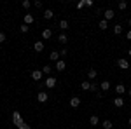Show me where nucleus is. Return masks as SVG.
I'll return each instance as SVG.
<instances>
[{
	"instance_id": "393cba45",
	"label": "nucleus",
	"mask_w": 131,
	"mask_h": 129,
	"mask_svg": "<svg viewBox=\"0 0 131 129\" xmlns=\"http://www.w3.org/2000/svg\"><path fill=\"white\" fill-rule=\"evenodd\" d=\"M51 72H52V68H51L49 65H46V66H44V68H42V73H46V75H49Z\"/></svg>"
},
{
	"instance_id": "20e7f679",
	"label": "nucleus",
	"mask_w": 131,
	"mask_h": 129,
	"mask_svg": "<svg viewBox=\"0 0 131 129\" xmlns=\"http://www.w3.org/2000/svg\"><path fill=\"white\" fill-rule=\"evenodd\" d=\"M42 75H44L42 70H33V72H31V79L35 80V82H39V80L42 79Z\"/></svg>"
},
{
	"instance_id": "9d476101",
	"label": "nucleus",
	"mask_w": 131,
	"mask_h": 129,
	"mask_svg": "<svg viewBox=\"0 0 131 129\" xmlns=\"http://www.w3.org/2000/svg\"><path fill=\"white\" fill-rule=\"evenodd\" d=\"M33 49H35V52H42L44 51V42H35L33 44Z\"/></svg>"
},
{
	"instance_id": "58836bf2",
	"label": "nucleus",
	"mask_w": 131,
	"mask_h": 129,
	"mask_svg": "<svg viewBox=\"0 0 131 129\" xmlns=\"http://www.w3.org/2000/svg\"><path fill=\"white\" fill-rule=\"evenodd\" d=\"M129 126H131V117H129Z\"/></svg>"
},
{
	"instance_id": "2eb2a0df",
	"label": "nucleus",
	"mask_w": 131,
	"mask_h": 129,
	"mask_svg": "<svg viewBox=\"0 0 131 129\" xmlns=\"http://www.w3.org/2000/svg\"><path fill=\"white\" fill-rule=\"evenodd\" d=\"M65 66H67V65H65V61H63V60L56 61V70H58V72H63V70H65Z\"/></svg>"
},
{
	"instance_id": "0eeeda50",
	"label": "nucleus",
	"mask_w": 131,
	"mask_h": 129,
	"mask_svg": "<svg viewBox=\"0 0 131 129\" xmlns=\"http://www.w3.org/2000/svg\"><path fill=\"white\" fill-rule=\"evenodd\" d=\"M47 98H49V96H47V92H46V91H40V92L37 94V99H39V103H46V101H47Z\"/></svg>"
},
{
	"instance_id": "7c9ffc66",
	"label": "nucleus",
	"mask_w": 131,
	"mask_h": 129,
	"mask_svg": "<svg viewBox=\"0 0 131 129\" xmlns=\"http://www.w3.org/2000/svg\"><path fill=\"white\" fill-rule=\"evenodd\" d=\"M19 129H30V126H28V124H25V122H23V124H21V126H19Z\"/></svg>"
},
{
	"instance_id": "2f4dec72",
	"label": "nucleus",
	"mask_w": 131,
	"mask_h": 129,
	"mask_svg": "<svg viewBox=\"0 0 131 129\" xmlns=\"http://www.w3.org/2000/svg\"><path fill=\"white\" fill-rule=\"evenodd\" d=\"M35 7H39V9L42 7V2H40V0H35Z\"/></svg>"
},
{
	"instance_id": "bb28decb",
	"label": "nucleus",
	"mask_w": 131,
	"mask_h": 129,
	"mask_svg": "<svg viewBox=\"0 0 131 129\" xmlns=\"http://www.w3.org/2000/svg\"><path fill=\"white\" fill-rule=\"evenodd\" d=\"M91 91H94V92H100V86H96V84H91Z\"/></svg>"
},
{
	"instance_id": "4be33fe9",
	"label": "nucleus",
	"mask_w": 131,
	"mask_h": 129,
	"mask_svg": "<svg viewBox=\"0 0 131 129\" xmlns=\"http://www.w3.org/2000/svg\"><path fill=\"white\" fill-rule=\"evenodd\" d=\"M114 33H115V35H121L122 33V26L121 25H115V26H114Z\"/></svg>"
},
{
	"instance_id": "dca6fc26",
	"label": "nucleus",
	"mask_w": 131,
	"mask_h": 129,
	"mask_svg": "<svg viewBox=\"0 0 131 129\" xmlns=\"http://www.w3.org/2000/svg\"><path fill=\"white\" fill-rule=\"evenodd\" d=\"M52 16H54V12H52L51 9L44 10V19H52Z\"/></svg>"
},
{
	"instance_id": "e433bc0d",
	"label": "nucleus",
	"mask_w": 131,
	"mask_h": 129,
	"mask_svg": "<svg viewBox=\"0 0 131 129\" xmlns=\"http://www.w3.org/2000/svg\"><path fill=\"white\" fill-rule=\"evenodd\" d=\"M128 25H129V26H131V18H129V19H128Z\"/></svg>"
},
{
	"instance_id": "412c9836",
	"label": "nucleus",
	"mask_w": 131,
	"mask_h": 129,
	"mask_svg": "<svg viewBox=\"0 0 131 129\" xmlns=\"http://www.w3.org/2000/svg\"><path fill=\"white\" fill-rule=\"evenodd\" d=\"M60 28H61V30H67V28H68V21H67V19H61L60 21Z\"/></svg>"
},
{
	"instance_id": "423d86ee",
	"label": "nucleus",
	"mask_w": 131,
	"mask_h": 129,
	"mask_svg": "<svg viewBox=\"0 0 131 129\" xmlns=\"http://www.w3.org/2000/svg\"><path fill=\"white\" fill-rule=\"evenodd\" d=\"M126 92V87H124V84H117L115 86V96H122Z\"/></svg>"
},
{
	"instance_id": "a878e982",
	"label": "nucleus",
	"mask_w": 131,
	"mask_h": 129,
	"mask_svg": "<svg viewBox=\"0 0 131 129\" xmlns=\"http://www.w3.org/2000/svg\"><path fill=\"white\" fill-rule=\"evenodd\" d=\"M107 26H108V23H107L105 19H101V21H100V28H101L103 31H105V30H107Z\"/></svg>"
},
{
	"instance_id": "1a4fd4ad",
	"label": "nucleus",
	"mask_w": 131,
	"mask_h": 129,
	"mask_svg": "<svg viewBox=\"0 0 131 129\" xmlns=\"http://www.w3.org/2000/svg\"><path fill=\"white\" fill-rule=\"evenodd\" d=\"M103 16H105V21H108V19H112V18L115 16V12H114V9H107Z\"/></svg>"
},
{
	"instance_id": "a211bd4d",
	"label": "nucleus",
	"mask_w": 131,
	"mask_h": 129,
	"mask_svg": "<svg viewBox=\"0 0 131 129\" xmlns=\"http://www.w3.org/2000/svg\"><path fill=\"white\" fill-rule=\"evenodd\" d=\"M81 87H82V91H91L89 80H84V82H81Z\"/></svg>"
},
{
	"instance_id": "c85d7f7f",
	"label": "nucleus",
	"mask_w": 131,
	"mask_h": 129,
	"mask_svg": "<svg viewBox=\"0 0 131 129\" xmlns=\"http://www.w3.org/2000/svg\"><path fill=\"white\" fill-rule=\"evenodd\" d=\"M30 5H31V2H30V0H25V2H23V7H25V9H28Z\"/></svg>"
},
{
	"instance_id": "ea45409f",
	"label": "nucleus",
	"mask_w": 131,
	"mask_h": 129,
	"mask_svg": "<svg viewBox=\"0 0 131 129\" xmlns=\"http://www.w3.org/2000/svg\"><path fill=\"white\" fill-rule=\"evenodd\" d=\"M0 33H2V30H0Z\"/></svg>"
},
{
	"instance_id": "6ab92c4d",
	"label": "nucleus",
	"mask_w": 131,
	"mask_h": 129,
	"mask_svg": "<svg viewBox=\"0 0 131 129\" xmlns=\"http://www.w3.org/2000/svg\"><path fill=\"white\" fill-rule=\"evenodd\" d=\"M49 58L52 61H60V52H58V51H52V52L49 54Z\"/></svg>"
},
{
	"instance_id": "39448f33",
	"label": "nucleus",
	"mask_w": 131,
	"mask_h": 129,
	"mask_svg": "<svg viewBox=\"0 0 131 129\" xmlns=\"http://www.w3.org/2000/svg\"><path fill=\"white\" fill-rule=\"evenodd\" d=\"M114 107L122 108V107H124V98H121V96H115V98H114Z\"/></svg>"
},
{
	"instance_id": "c756f323",
	"label": "nucleus",
	"mask_w": 131,
	"mask_h": 129,
	"mask_svg": "<svg viewBox=\"0 0 131 129\" xmlns=\"http://www.w3.org/2000/svg\"><path fill=\"white\" fill-rule=\"evenodd\" d=\"M84 5H86V2H84V0H82V2H79V4H77V9H82V7H84Z\"/></svg>"
},
{
	"instance_id": "4c0bfd02",
	"label": "nucleus",
	"mask_w": 131,
	"mask_h": 129,
	"mask_svg": "<svg viewBox=\"0 0 131 129\" xmlns=\"http://www.w3.org/2000/svg\"><path fill=\"white\" fill-rule=\"evenodd\" d=\"M128 54H129V56H131V49H129V51H128Z\"/></svg>"
},
{
	"instance_id": "5701e85b",
	"label": "nucleus",
	"mask_w": 131,
	"mask_h": 129,
	"mask_svg": "<svg viewBox=\"0 0 131 129\" xmlns=\"http://www.w3.org/2000/svg\"><path fill=\"white\" fill-rule=\"evenodd\" d=\"M19 30L23 31V33H28V31H30V26H28V25H25V23H23V25H21V26H19Z\"/></svg>"
},
{
	"instance_id": "ddd939ff",
	"label": "nucleus",
	"mask_w": 131,
	"mask_h": 129,
	"mask_svg": "<svg viewBox=\"0 0 131 129\" xmlns=\"http://www.w3.org/2000/svg\"><path fill=\"white\" fill-rule=\"evenodd\" d=\"M108 89H110V82L108 80H103L100 84V91H108Z\"/></svg>"
},
{
	"instance_id": "f8f14e48",
	"label": "nucleus",
	"mask_w": 131,
	"mask_h": 129,
	"mask_svg": "<svg viewBox=\"0 0 131 129\" xmlns=\"http://www.w3.org/2000/svg\"><path fill=\"white\" fill-rule=\"evenodd\" d=\"M33 21H35V18L31 16V14H25V25H33Z\"/></svg>"
},
{
	"instance_id": "f03ea898",
	"label": "nucleus",
	"mask_w": 131,
	"mask_h": 129,
	"mask_svg": "<svg viewBox=\"0 0 131 129\" xmlns=\"http://www.w3.org/2000/svg\"><path fill=\"white\" fill-rule=\"evenodd\" d=\"M44 86H46L47 89H52V87L56 86V79H54V77H47L46 82H44Z\"/></svg>"
},
{
	"instance_id": "c9c22d12",
	"label": "nucleus",
	"mask_w": 131,
	"mask_h": 129,
	"mask_svg": "<svg viewBox=\"0 0 131 129\" xmlns=\"http://www.w3.org/2000/svg\"><path fill=\"white\" fill-rule=\"evenodd\" d=\"M128 96H129V98H131V89H129V91H128Z\"/></svg>"
},
{
	"instance_id": "7ed1b4c3",
	"label": "nucleus",
	"mask_w": 131,
	"mask_h": 129,
	"mask_svg": "<svg viewBox=\"0 0 131 129\" xmlns=\"http://www.w3.org/2000/svg\"><path fill=\"white\" fill-rule=\"evenodd\" d=\"M117 66L122 68V70H128V68H129V63H128V60L121 58V60H117Z\"/></svg>"
},
{
	"instance_id": "f704fd0d",
	"label": "nucleus",
	"mask_w": 131,
	"mask_h": 129,
	"mask_svg": "<svg viewBox=\"0 0 131 129\" xmlns=\"http://www.w3.org/2000/svg\"><path fill=\"white\" fill-rule=\"evenodd\" d=\"M126 39H128V40H131V30L128 31V33H126Z\"/></svg>"
},
{
	"instance_id": "9b49d317",
	"label": "nucleus",
	"mask_w": 131,
	"mask_h": 129,
	"mask_svg": "<svg viewBox=\"0 0 131 129\" xmlns=\"http://www.w3.org/2000/svg\"><path fill=\"white\" fill-rule=\"evenodd\" d=\"M88 77H89V80H94L96 77H98V72L93 70V68H89V70H88Z\"/></svg>"
},
{
	"instance_id": "b1692460",
	"label": "nucleus",
	"mask_w": 131,
	"mask_h": 129,
	"mask_svg": "<svg viewBox=\"0 0 131 129\" xmlns=\"http://www.w3.org/2000/svg\"><path fill=\"white\" fill-rule=\"evenodd\" d=\"M114 126H112L110 120H103V129H112Z\"/></svg>"
},
{
	"instance_id": "f257e3e1",
	"label": "nucleus",
	"mask_w": 131,
	"mask_h": 129,
	"mask_svg": "<svg viewBox=\"0 0 131 129\" xmlns=\"http://www.w3.org/2000/svg\"><path fill=\"white\" fill-rule=\"evenodd\" d=\"M12 122L19 127L21 124H23V117H21V113L19 112H12Z\"/></svg>"
},
{
	"instance_id": "f3484780",
	"label": "nucleus",
	"mask_w": 131,
	"mask_h": 129,
	"mask_svg": "<svg viewBox=\"0 0 131 129\" xmlns=\"http://www.w3.org/2000/svg\"><path fill=\"white\" fill-rule=\"evenodd\" d=\"M98 122H100L98 115H91V117H89V124H91V126H98Z\"/></svg>"
},
{
	"instance_id": "4468645a",
	"label": "nucleus",
	"mask_w": 131,
	"mask_h": 129,
	"mask_svg": "<svg viewBox=\"0 0 131 129\" xmlns=\"http://www.w3.org/2000/svg\"><path fill=\"white\" fill-rule=\"evenodd\" d=\"M51 37H52V31L49 30V28H46V30L42 31V39H46V40H49Z\"/></svg>"
},
{
	"instance_id": "72a5a7b5",
	"label": "nucleus",
	"mask_w": 131,
	"mask_h": 129,
	"mask_svg": "<svg viewBox=\"0 0 131 129\" xmlns=\"http://www.w3.org/2000/svg\"><path fill=\"white\" fill-rule=\"evenodd\" d=\"M84 2H86V5H88V7H91V5H93V0H84Z\"/></svg>"
},
{
	"instance_id": "cd10ccee",
	"label": "nucleus",
	"mask_w": 131,
	"mask_h": 129,
	"mask_svg": "<svg viewBox=\"0 0 131 129\" xmlns=\"http://www.w3.org/2000/svg\"><path fill=\"white\" fill-rule=\"evenodd\" d=\"M126 7H128V4H126L124 0H122V2H119V9H121V10H124Z\"/></svg>"
},
{
	"instance_id": "6e6552de",
	"label": "nucleus",
	"mask_w": 131,
	"mask_h": 129,
	"mask_svg": "<svg viewBox=\"0 0 131 129\" xmlns=\"http://www.w3.org/2000/svg\"><path fill=\"white\" fill-rule=\"evenodd\" d=\"M81 105V98L79 96H73V98H70V107L72 108H77Z\"/></svg>"
},
{
	"instance_id": "aec40b11",
	"label": "nucleus",
	"mask_w": 131,
	"mask_h": 129,
	"mask_svg": "<svg viewBox=\"0 0 131 129\" xmlns=\"http://www.w3.org/2000/svg\"><path fill=\"white\" fill-rule=\"evenodd\" d=\"M58 42H61V44H67V42H68V37H67L65 33H60V37H58Z\"/></svg>"
},
{
	"instance_id": "a19ab883",
	"label": "nucleus",
	"mask_w": 131,
	"mask_h": 129,
	"mask_svg": "<svg viewBox=\"0 0 131 129\" xmlns=\"http://www.w3.org/2000/svg\"><path fill=\"white\" fill-rule=\"evenodd\" d=\"M93 129H96V127H93Z\"/></svg>"
},
{
	"instance_id": "473e14b6",
	"label": "nucleus",
	"mask_w": 131,
	"mask_h": 129,
	"mask_svg": "<svg viewBox=\"0 0 131 129\" xmlns=\"http://www.w3.org/2000/svg\"><path fill=\"white\" fill-rule=\"evenodd\" d=\"M0 42H5V33H4V31L0 33Z\"/></svg>"
}]
</instances>
